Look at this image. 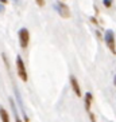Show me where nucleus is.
I'll return each instance as SVG.
<instances>
[{
  "mask_svg": "<svg viewBox=\"0 0 116 122\" xmlns=\"http://www.w3.org/2000/svg\"><path fill=\"white\" fill-rule=\"evenodd\" d=\"M16 68H18V74L20 76L22 81H27V71H26V67H24V62L20 56L16 58Z\"/></svg>",
  "mask_w": 116,
  "mask_h": 122,
  "instance_id": "obj_1",
  "label": "nucleus"
},
{
  "mask_svg": "<svg viewBox=\"0 0 116 122\" xmlns=\"http://www.w3.org/2000/svg\"><path fill=\"white\" fill-rule=\"evenodd\" d=\"M29 40H30L29 31L26 28H22L19 31V43H20V47H22V48H26V47L29 46Z\"/></svg>",
  "mask_w": 116,
  "mask_h": 122,
  "instance_id": "obj_2",
  "label": "nucleus"
},
{
  "mask_svg": "<svg viewBox=\"0 0 116 122\" xmlns=\"http://www.w3.org/2000/svg\"><path fill=\"white\" fill-rule=\"evenodd\" d=\"M55 5H57V11H58V14L61 15L62 18H65V19H68L70 16V11H69V8H68V5H66V4H64L62 3V1H58L57 4H55Z\"/></svg>",
  "mask_w": 116,
  "mask_h": 122,
  "instance_id": "obj_3",
  "label": "nucleus"
},
{
  "mask_svg": "<svg viewBox=\"0 0 116 122\" xmlns=\"http://www.w3.org/2000/svg\"><path fill=\"white\" fill-rule=\"evenodd\" d=\"M115 35H113V32L111 31V30H108L107 32H105V43H107V46H108V48L112 52H115Z\"/></svg>",
  "mask_w": 116,
  "mask_h": 122,
  "instance_id": "obj_4",
  "label": "nucleus"
},
{
  "mask_svg": "<svg viewBox=\"0 0 116 122\" xmlns=\"http://www.w3.org/2000/svg\"><path fill=\"white\" fill-rule=\"evenodd\" d=\"M70 83H72V87H73V90H74L76 95H77V97H80V95H81L80 85H78V82H77V79L74 78V76H70Z\"/></svg>",
  "mask_w": 116,
  "mask_h": 122,
  "instance_id": "obj_5",
  "label": "nucleus"
},
{
  "mask_svg": "<svg viewBox=\"0 0 116 122\" xmlns=\"http://www.w3.org/2000/svg\"><path fill=\"white\" fill-rule=\"evenodd\" d=\"M0 118H1L3 122H10V114L4 107H0Z\"/></svg>",
  "mask_w": 116,
  "mask_h": 122,
  "instance_id": "obj_6",
  "label": "nucleus"
},
{
  "mask_svg": "<svg viewBox=\"0 0 116 122\" xmlns=\"http://www.w3.org/2000/svg\"><path fill=\"white\" fill-rule=\"evenodd\" d=\"M91 102H92V94L87 93V95H85V107H87L88 111H89V109H91Z\"/></svg>",
  "mask_w": 116,
  "mask_h": 122,
  "instance_id": "obj_7",
  "label": "nucleus"
},
{
  "mask_svg": "<svg viewBox=\"0 0 116 122\" xmlns=\"http://www.w3.org/2000/svg\"><path fill=\"white\" fill-rule=\"evenodd\" d=\"M11 103H12V102H11ZM11 106H12V110H14V113H15V118H16V122H22V121H20V119H19V114H18V113H16V109H15V105L12 103Z\"/></svg>",
  "mask_w": 116,
  "mask_h": 122,
  "instance_id": "obj_8",
  "label": "nucleus"
},
{
  "mask_svg": "<svg viewBox=\"0 0 116 122\" xmlns=\"http://www.w3.org/2000/svg\"><path fill=\"white\" fill-rule=\"evenodd\" d=\"M36 4H38L39 7H43L45 5V0H36Z\"/></svg>",
  "mask_w": 116,
  "mask_h": 122,
  "instance_id": "obj_9",
  "label": "nucleus"
},
{
  "mask_svg": "<svg viewBox=\"0 0 116 122\" xmlns=\"http://www.w3.org/2000/svg\"><path fill=\"white\" fill-rule=\"evenodd\" d=\"M111 3H112L111 0H104V5L105 7H111Z\"/></svg>",
  "mask_w": 116,
  "mask_h": 122,
  "instance_id": "obj_10",
  "label": "nucleus"
},
{
  "mask_svg": "<svg viewBox=\"0 0 116 122\" xmlns=\"http://www.w3.org/2000/svg\"><path fill=\"white\" fill-rule=\"evenodd\" d=\"M89 117H91V121H92V122H96V119H94V115L92 114V113H89Z\"/></svg>",
  "mask_w": 116,
  "mask_h": 122,
  "instance_id": "obj_11",
  "label": "nucleus"
},
{
  "mask_svg": "<svg viewBox=\"0 0 116 122\" xmlns=\"http://www.w3.org/2000/svg\"><path fill=\"white\" fill-rule=\"evenodd\" d=\"M3 11H4V8H3V5L0 4V12H3Z\"/></svg>",
  "mask_w": 116,
  "mask_h": 122,
  "instance_id": "obj_12",
  "label": "nucleus"
},
{
  "mask_svg": "<svg viewBox=\"0 0 116 122\" xmlns=\"http://www.w3.org/2000/svg\"><path fill=\"white\" fill-rule=\"evenodd\" d=\"M0 1H1V3H4V4L7 3V0H0Z\"/></svg>",
  "mask_w": 116,
  "mask_h": 122,
  "instance_id": "obj_13",
  "label": "nucleus"
},
{
  "mask_svg": "<svg viewBox=\"0 0 116 122\" xmlns=\"http://www.w3.org/2000/svg\"><path fill=\"white\" fill-rule=\"evenodd\" d=\"M115 85H116V76H115Z\"/></svg>",
  "mask_w": 116,
  "mask_h": 122,
  "instance_id": "obj_14",
  "label": "nucleus"
}]
</instances>
